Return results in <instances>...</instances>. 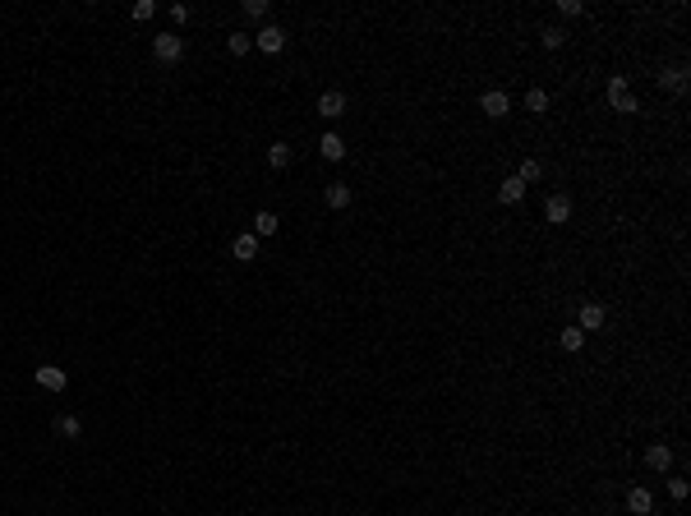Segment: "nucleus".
<instances>
[{
	"label": "nucleus",
	"mask_w": 691,
	"mask_h": 516,
	"mask_svg": "<svg viewBox=\"0 0 691 516\" xmlns=\"http://www.w3.org/2000/svg\"><path fill=\"white\" fill-rule=\"evenodd\" d=\"M604 97H608V106H613V111H622V115H631V111H636V97H631V88H627V79H622V74H613V79H608Z\"/></svg>",
	"instance_id": "f257e3e1"
},
{
	"label": "nucleus",
	"mask_w": 691,
	"mask_h": 516,
	"mask_svg": "<svg viewBox=\"0 0 691 516\" xmlns=\"http://www.w3.org/2000/svg\"><path fill=\"white\" fill-rule=\"evenodd\" d=\"M152 56H157L162 65H175L184 56V37L180 33H157L152 37Z\"/></svg>",
	"instance_id": "f03ea898"
},
{
	"label": "nucleus",
	"mask_w": 691,
	"mask_h": 516,
	"mask_svg": "<svg viewBox=\"0 0 691 516\" xmlns=\"http://www.w3.org/2000/svg\"><path fill=\"white\" fill-rule=\"evenodd\" d=\"M480 111H484V115H489V120H502V115H507V111H512V97H507V93H502V88H489V93H484V97H480Z\"/></svg>",
	"instance_id": "7ed1b4c3"
},
{
	"label": "nucleus",
	"mask_w": 691,
	"mask_h": 516,
	"mask_svg": "<svg viewBox=\"0 0 691 516\" xmlns=\"http://www.w3.org/2000/svg\"><path fill=\"white\" fill-rule=\"evenodd\" d=\"M37 387H42V392H65V387H70V374H65L60 364H42L37 369Z\"/></svg>",
	"instance_id": "20e7f679"
},
{
	"label": "nucleus",
	"mask_w": 691,
	"mask_h": 516,
	"mask_svg": "<svg viewBox=\"0 0 691 516\" xmlns=\"http://www.w3.org/2000/svg\"><path fill=\"white\" fill-rule=\"evenodd\" d=\"M254 46L263 56H277L281 46H286V28H277V23H268V28H258V37H254Z\"/></svg>",
	"instance_id": "39448f33"
},
{
	"label": "nucleus",
	"mask_w": 691,
	"mask_h": 516,
	"mask_svg": "<svg viewBox=\"0 0 691 516\" xmlns=\"http://www.w3.org/2000/svg\"><path fill=\"white\" fill-rule=\"evenodd\" d=\"M318 115H323V120H342V115H346V93L327 88V93L318 97Z\"/></svg>",
	"instance_id": "423d86ee"
},
{
	"label": "nucleus",
	"mask_w": 691,
	"mask_h": 516,
	"mask_svg": "<svg viewBox=\"0 0 691 516\" xmlns=\"http://www.w3.org/2000/svg\"><path fill=\"white\" fill-rule=\"evenodd\" d=\"M544 217H549L553 226L571 221V199H567V194H549V203H544Z\"/></svg>",
	"instance_id": "0eeeda50"
},
{
	"label": "nucleus",
	"mask_w": 691,
	"mask_h": 516,
	"mask_svg": "<svg viewBox=\"0 0 691 516\" xmlns=\"http://www.w3.org/2000/svg\"><path fill=\"white\" fill-rule=\"evenodd\" d=\"M604 318H608L604 305H595V300H590V305H581V323L576 327H581V332H599V327H604Z\"/></svg>",
	"instance_id": "6e6552de"
},
{
	"label": "nucleus",
	"mask_w": 691,
	"mask_h": 516,
	"mask_svg": "<svg viewBox=\"0 0 691 516\" xmlns=\"http://www.w3.org/2000/svg\"><path fill=\"white\" fill-rule=\"evenodd\" d=\"M645 465H650V470H668V465H673V447H668V443H650L645 447Z\"/></svg>",
	"instance_id": "1a4fd4ad"
},
{
	"label": "nucleus",
	"mask_w": 691,
	"mask_h": 516,
	"mask_svg": "<svg viewBox=\"0 0 691 516\" xmlns=\"http://www.w3.org/2000/svg\"><path fill=\"white\" fill-rule=\"evenodd\" d=\"M318 152H323L327 162H342V157H346V139H342V134H332V130H327L323 139H318Z\"/></svg>",
	"instance_id": "9d476101"
},
{
	"label": "nucleus",
	"mask_w": 691,
	"mask_h": 516,
	"mask_svg": "<svg viewBox=\"0 0 691 516\" xmlns=\"http://www.w3.org/2000/svg\"><path fill=\"white\" fill-rule=\"evenodd\" d=\"M323 203H327L332 212L350 208V184H327V189H323Z\"/></svg>",
	"instance_id": "9b49d317"
},
{
	"label": "nucleus",
	"mask_w": 691,
	"mask_h": 516,
	"mask_svg": "<svg viewBox=\"0 0 691 516\" xmlns=\"http://www.w3.org/2000/svg\"><path fill=\"white\" fill-rule=\"evenodd\" d=\"M231 254H236L240 263H254L258 258V236H254V231H249V236H240L236 245H231Z\"/></svg>",
	"instance_id": "f8f14e48"
},
{
	"label": "nucleus",
	"mask_w": 691,
	"mask_h": 516,
	"mask_svg": "<svg viewBox=\"0 0 691 516\" xmlns=\"http://www.w3.org/2000/svg\"><path fill=\"white\" fill-rule=\"evenodd\" d=\"M627 507H631V516H650V507H655L650 489H627Z\"/></svg>",
	"instance_id": "ddd939ff"
},
{
	"label": "nucleus",
	"mask_w": 691,
	"mask_h": 516,
	"mask_svg": "<svg viewBox=\"0 0 691 516\" xmlns=\"http://www.w3.org/2000/svg\"><path fill=\"white\" fill-rule=\"evenodd\" d=\"M525 199V184L517 180V175H507V180L498 184V203H521Z\"/></svg>",
	"instance_id": "4468645a"
},
{
	"label": "nucleus",
	"mask_w": 691,
	"mask_h": 516,
	"mask_svg": "<svg viewBox=\"0 0 691 516\" xmlns=\"http://www.w3.org/2000/svg\"><path fill=\"white\" fill-rule=\"evenodd\" d=\"M659 83H664V88H673V93H687V70H682V65H673V70H664V74H659Z\"/></svg>",
	"instance_id": "2eb2a0df"
},
{
	"label": "nucleus",
	"mask_w": 691,
	"mask_h": 516,
	"mask_svg": "<svg viewBox=\"0 0 691 516\" xmlns=\"http://www.w3.org/2000/svg\"><path fill=\"white\" fill-rule=\"evenodd\" d=\"M277 226H281L277 212H258L254 217V236H277Z\"/></svg>",
	"instance_id": "dca6fc26"
},
{
	"label": "nucleus",
	"mask_w": 691,
	"mask_h": 516,
	"mask_svg": "<svg viewBox=\"0 0 691 516\" xmlns=\"http://www.w3.org/2000/svg\"><path fill=\"white\" fill-rule=\"evenodd\" d=\"M558 346L562 350H571V355H576L581 346H586V332H581V327H562V337H558Z\"/></svg>",
	"instance_id": "f3484780"
},
{
	"label": "nucleus",
	"mask_w": 691,
	"mask_h": 516,
	"mask_svg": "<svg viewBox=\"0 0 691 516\" xmlns=\"http://www.w3.org/2000/svg\"><path fill=\"white\" fill-rule=\"evenodd\" d=\"M525 111L544 115V111H549V93H544V88H530V93H525Z\"/></svg>",
	"instance_id": "a211bd4d"
},
{
	"label": "nucleus",
	"mask_w": 691,
	"mask_h": 516,
	"mask_svg": "<svg viewBox=\"0 0 691 516\" xmlns=\"http://www.w3.org/2000/svg\"><path fill=\"white\" fill-rule=\"evenodd\" d=\"M268 162H272V167H290V143H272V148H268Z\"/></svg>",
	"instance_id": "6ab92c4d"
},
{
	"label": "nucleus",
	"mask_w": 691,
	"mask_h": 516,
	"mask_svg": "<svg viewBox=\"0 0 691 516\" xmlns=\"http://www.w3.org/2000/svg\"><path fill=\"white\" fill-rule=\"evenodd\" d=\"M56 433H65V438H79V433H83L79 415H60V420H56Z\"/></svg>",
	"instance_id": "aec40b11"
},
{
	"label": "nucleus",
	"mask_w": 691,
	"mask_h": 516,
	"mask_svg": "<svg viewBox=\"0 0 691 516\" xmlns=\"http://www.w3.org/2000/svg\"><path fill=\"white\" fill-rule=\"evenodd\" d=\"M539 42H544V51H558V46L567 42V33H562V28H544V33H539Z\"/></svg>",
	"instance_id": "412c9836"
},
{
	"label": "nucleus",
	"mask_w": 691,
	"mask_h": 516,
	"mask_svg": "<svg viewBox=\"0 0 691 516\" xmlns=\"http://www.w3.org/2000/svg\"><path fill=\"white\" fill-rule=\"evenodd\" d=\"M539 175H544V167H539V162H534V157H530V162H521V171H517V180H521V184H534V180H539Z\"/></svg>",
	"instance_id": "4be33fe9"
},
{
	"label": "nucleus",
	"mask_w": 691,
	"mask_h": 516,
	"mask_svg": "<svg viewBox=\"0 0 691 516\" xmlns=\"http://www.w3.org/2000/svg\"><path fill=\"white\" fill-rule=\"evenodd\" d=\"M254 51V37L249 33H231V56H249Z\"/></svg>",
	"instance_id": "5701e85b"
},
{
	"label": "nucleus",
	"mask_w": 691,
	"mask_h": 516,
	"mask_svg": "<svg viewBox=\"0 0 691 516\" xmlns=\"http://www.w3.org/2000/svg\"><path fill=\"white\" fill-rule=\"evenodd\" d=\"M130 14H134V19H139V23H148V19H152V14H157V0H139V5H134V9H130Z\"/></svg>",
	"instance_id": "b1692460"
},
{
	"label": "nucleus",
	"mask_w": 691,
	"mask_h": 516,
	"mask_svg": "<svg viewBox=\"0 0 691 516\" xmlns=\"http://www.w3.org/2000/svg\"><path fill=\"white\" fill-rule=\"evenodd\" d=\"M240 9H245V19H263L268 14V0H245Z\"/></svg>",
	"instance_id": "393cba45"
},
{
	"label": "nucleus",
	"mask_w": 691,
	"mask_h": 516,
	"mask_svg": "<svg viewBox=\"0 0 691 516\" xmlns=\"http://www.w3.org/2000/svg\"><path fill=\"white\" fill-rule=\"evenodd\" d=\"M558 9H562V14H567V19H576V14H581V9H586V5H581V0H562Z\"/></svg>",
	"instance_id": "a878e982"
},
{
	"label": "nucleus",
	"mask_w": 691,
	"mask_h": 516,
	"mask_svg": "<svg viewBox=\"0 0 691 516\" xmlns=\"http://www.w3.org/2000/svg\"><path fill=\"white\" fill-rule=\"evenodd\" d=\"M668 493H673V498H687V480H668Z\"/></svg>",
	"instance_id": "bb28decb"
}]
</instances>
